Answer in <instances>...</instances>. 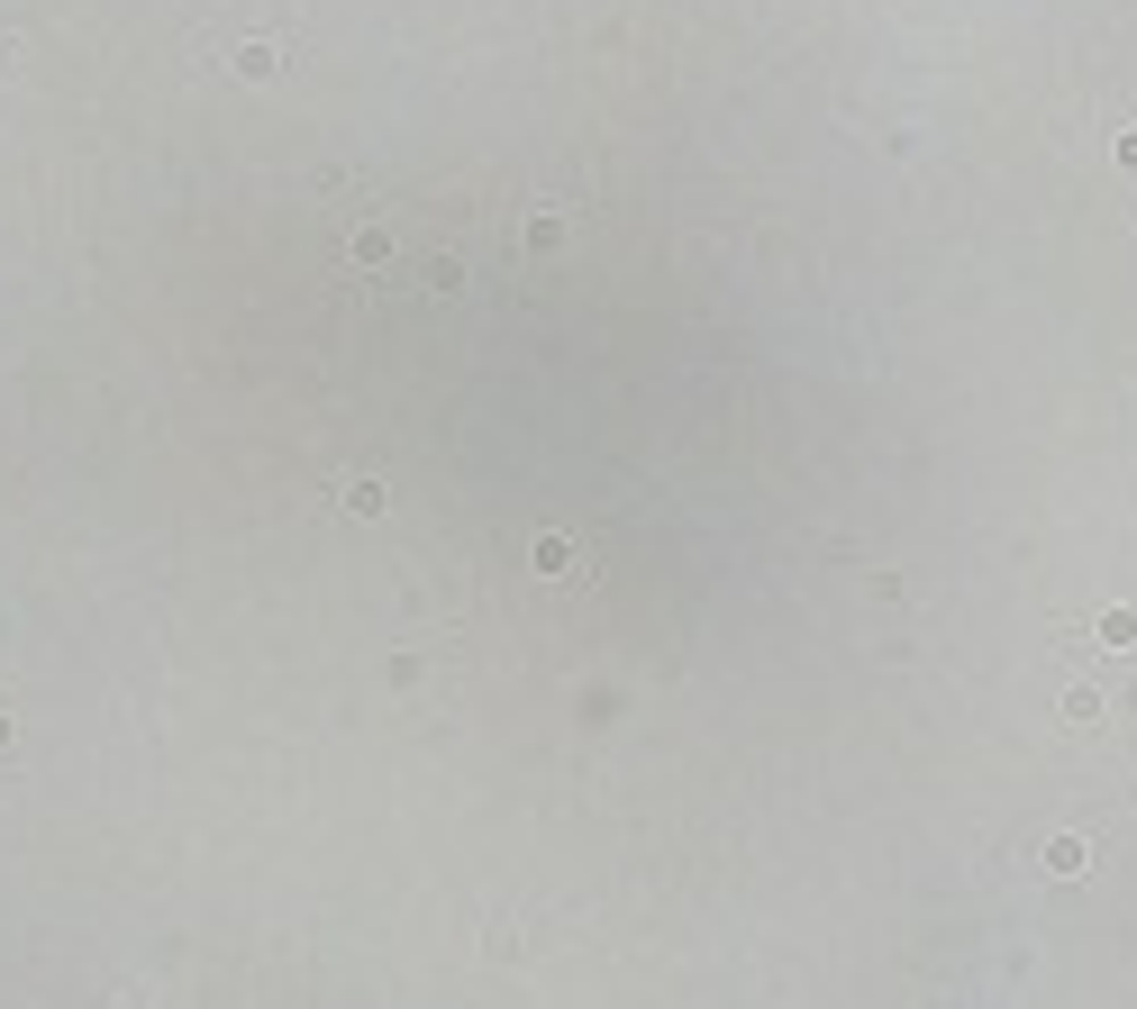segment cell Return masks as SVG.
<instances>
[{"mask_svg":"<svg viewBox=\"0 0 1137 1009\" xmlns=\"http://www.w3.org/2000/svg\"><path fill=\"white\" fill-rule=\"evenodd\" d=\"M346 264H365V273H374V264H392V227H382V219H374V227H355V237H346Z\"/></svg>","mask_w":1137,"mask_h":1009,"instance_id":"1","label":"cell"},{"mask_svg":"<svg viewBox=\"0 0 1137 1009\" xmlns=\"http://www.w3.org/2000/svg\"><path fill=\"white\" fill-rule=\"evenodd\" d=\"M273 64H282V46H273V37H246L237 56H228V73H273Z\"/></svg>","mask_w":1137,"mask_h":1009,"instance_id":"2","label":"cell"}]
</instances>
